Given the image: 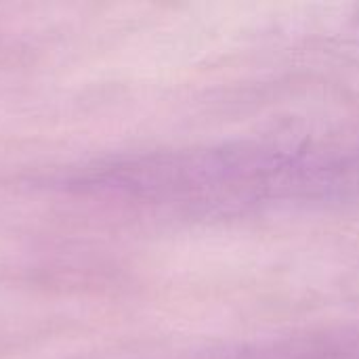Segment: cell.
<instances>
[{"label":"cell","mask_w":359,"mask_h":359,"mask_svg":"<svg viewBox=\"0 0 359 359\" xmlns=\"http://www.w3.org/2000/svg\"><path fill=\"white\" fill-rule=\"evenodd\" d=\"M353 25H355V32L359 34V8H358V15L353 17Z\"/></svg>","instance_id":"6da1fadb"}]
</instances>
